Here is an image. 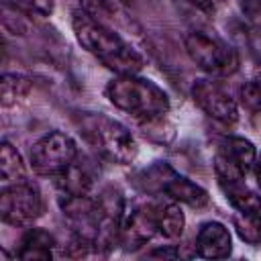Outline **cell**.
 Segmentation results:
<instances>
[{
  "label": "cell",
  "mask_w": 261,
  "mask_h": 261,
  "mask_svg": "<svg viewBox=\"0 0 261 261\" xmlns=\"http://www.w3.org/2000/svg\"><path fill=\"white\" fill-rule=\"evenodd\" d=\"M71 27L77 43L96 59H100L108 69H114L118 75L137 73L143 67L141 53L130 47L122 37H118L112 29L94 18V14H90L88 10H73Z\"/></svg>",
  "instance_id": "cell-1"
},
{
  "label": "cell",
  "mask_w": 261,
  "mask_h": 261,
  "mask_svg": "<svg viewBox=\"0 0 261 261\" xmlns=\"http://www.w3.org/2000/svg\"><path fill=\"white\" fill-rule=\"evenodd\" d=\"M106 96L118 110L141 122H153L169 112L167 94L157 84L137 73H122L108 82Z\"/></svg>",
  "instance_id": "cell-2"
},
{
  "label": "cell",
  "mask_w": 261,
  "mask_h": 261,
  "mask_svg": "<svg viewBox=\"0 0 261 261\" xmlns=\"http://www.w3.org/2000/svg\"><path fill=\"white\" fill-rule=\"evenodd\" d=\"M80 128L88 143L114 163H130L137 157V141L133 133L114 118L104 114H84Z\"/></svg>",
  "instance_id": "cell-3"
},
{
  "label": "cell",
  "mask_w": 261,
  "mask_h": 261,
  "mask_svg": "<svg viewBox=\"0 0 261 261\" xmlns=\"http://www.w3.org/2000/svg\"><path fill=\"white\" fill-rule=\"evenodd\" d=\"M186 51L192 57V61L212 75H230L239 67V55L237 51L220 41L218 37H212L202 31H192L184 39Z\"/></svg>",
  "instance_id": "cell-4"
},
{
  "label": "cell",
  "mask_w": 261,
  "mask_h": 261,
  "mask_svg": "<svg viewBox=\"0 0 261 261\" xmlns=\"http://www.w3.org/2000/svg\"><path fill=\"white\" fill-rule=\"evenodd\" d=\"M75 159H77L75 141L61 130H51L43 135L31 147L29 153V163L33 171L39 175H59Z\"/></svg>",
  "instance_id": "cell-5"
},
{
  "label": "cell",
  "mask_w": 261,
  "mask_h": 261,
  "mask_svg": "<svg viewBox=\"0 0 261 261\" xmlns=\"http://www.w3.org/2000/svg\"><path fill=\"white\" fill-rule=\"evenodd\" d=\"M43 212V200L35 186L27 181L6 184L0 192V216L6 224L22 226L39 218Z\"/></svg>",
  "instance_id": "cell-6"
},
{
  "label": "cell",
  "mask_w": 261,
  "mask_h": 261,
  "mask_svg": "<svg viewBox=\"0 0 261 261\" xmlns=\"http://www.w3.org/2000/svg\"><path fill=\"white\" fill-rule=\"evenodd\" d=\"M194 102L214 120L222 124H234L239 120V106L237 100L218 84L206 77H200L192 86Z\"/></svg>",
  "instance_id": "cell-7"
},
{
  "label": "cell",
  "mask_w": 261,
  "mask_h": 261,
  "mask_svg": "<svg viewBox=\"0 0 261 261\" xmlns=\"http://www.w3.org/2000/svg\"><path fill=\"white\" fill-rule=\"evenodd\" d=\"M157 218H155V204H137L128 212L124 210L122 218V232L120 241L126 249H137L151 241L157 234Z\"/></svg>",
  "instance_id": "cell-8"
},
{
  "label": "cell",
  "mask_w": 261,
  "mask_h": 261,
  "mask_svg": "<svg viewBox=\"0 0 261 261\" xmlns=\"http://www.w3.org/2000/svg\"><path fill=\"white\" fill-rule=\"evenodd\" d=\"M196 251L204 259H224L232 251V239L222 222H204L196 237Z\"/></svg>",
  "instance_id": "cell-9"
},
{
  "label": "cell",
  "mask_w": 261,
  "mask_h": 261,
  "mask_svg": "<svg viewBox=\"0 0 261 261\" xmlns=\"http://www.w3.org/2000/svg\"><path fill=\"white\" fill-rule=\"evenodd\" d=\"M161 192L167 194L171 200L188 204L192 208H202V206L208 204V192L202 186H198L196 181L175 173L173 169L167 173V177L161 186Z\"/></svg>",
  "instance_id": "cell-10"
},
{
  "label": "cell",
  "mask_w": 261,
  "mask_h": 261,
  "mask_svg": "<svg viewBox=\"0 0 261 261\" xmlns=\"http://www.w3.org/2000/svg\"><path fill=\"white\" fill-rule=\"evenodd\" d=\"M53 247H55V239L49 230L29 228L22 237L16 257L22 261H47L53 257Z\"/></svg>",
  "instance_id": "cell-11"
},
{
  "label": "cell",
  "mask_w": 261,
  "mask_h": 261,
  "mask_svg": "<svg viewBox=\"0 0 261 261\" xmlns=\"http://www.w3.org/2000/svg\"><path fill=\"white\" fill-rule=\"evenodd\" d=\"M57 186L61 188L63 194H73V196H86L94 184V175L88 169V165L80 159H75L65 171L57 175Z\"/></svg>",
  "instance_id": "cell-12"
},
{
  "label": "cell",
  "mask_w": 261,
  "mask_h": 261,
  "mask_svg": "<svg viewBox=\"0 0 261 261\" xmlns=\"http://www.w3.org/2000/svg\"><path fill=\"white\" fill-rule=\"evenodd\" d=\"M155 218H157V230L165 239H177L184 232L186 216L175 200L155 202Z\"/></svg>",
  "instance_id": "cell-13"
},
{
  "label": "cell",
  "mask_w": 261,
  "mask_h": 261,
  "mask_svg": "<svg viewBox=\"0 0 261 261\" xmlns=\"http://www.w3.org/2000/svg\"><path fill=\"white\" fill-rule=\"evenodd\" d=\"M0 173L4 184H14L24 179L22 157L8 141H2V147H0Z\"/></svg>",
  "instance_id": "cell-14"
},
{
  "label": "cell",
  "mask_w": 261,
  "mask_h": 261,
  "mask_svg": "<svg viewBox=\"0 0 261 261\" xmlns=\"http://www.w3.org/2000/svg\"><path fill=\"white\" fill-rule=\"evenodd\" d=\"M232 224L237 234L249 243V245H259L261 243V212H247V210H237L232 216Z\"/></svg>",
  "instance_id": "cell-15"
},
{
  "label": "cell",
  "mask_w": 261,
  "mask_h": 261,
  "mask_svg": "<svg viewBox=\"0 0 261 261\" xmlns=\"http://www.w3.org/2000/svg\"><path fill=\"white\" fill-rule=\"evenodd\" d=\"M212 165H214V173H216V177H218V181H220L222 188L232 186V184H239L243 179V175H245V171L237 165V161L228 155V151L224 147L216 151Z\"/></svg>",
  "instance_id": "cell-16"
},
{
  "label": "cell",
  "mask_w": 261,
  "mask_h": 261,
  "mask_svg": "<svg viewBox=\"0 0 261 261\" xmlns=\"http://www.w3.org/2000/svg\"><path fill=\"white\" fill-rule=\"evenodd\" d=\"M224 149L228 151V155L237 161V165H239L245 173H247L251 167H255L257 151H255V145H253L249 139H243V137H228Z\"/></svg>",
  "instance_id": "cell-17"
},
{
  "label": "cell",
  "mask_w": 261,
  "mask_h": 261,
  "mask_svg": "<svg viewBox=\"0 0 261 261\" xmlns=\"http://www.w3.org/2000/svg\"><path fill=\"white\" fill-rule=\"evenodd\" d=\"M228 202L234 206V210H247V212H261V198L253 194L251 190L243 188L241 181L224 188Z\"/></svg>",
  "instance_id": "cell-18"
},
{
  "label": "cell",
  "mask_w": 261,
  "mask_h": 261,
  "mask_svg": "<svg viewBox=\"0 0 261 261\" xmlns=\"http://www.w3.org/2000/svg\"><path fill=\"white\" fill-rule=\"evenodd\" d=\"M29 90H31V82L27 77L16 75V73H4L2 75V104L4 106L16 104V100L27 96Z\"/></svg>",
  "instance_id": "cell-19"
},
{
  "label": "cell",
  "mask_w": 261,
  "mask_h": 261,
  "mask_svg": "<svg viewBox=\"0 0 261 261\" xmlns=\"http://www.w3.org/2000/svg\"><path fill=\"white\" fill-rule=\"evenodd\" d=\"M4 4L31 16H51L55 8L53 0H4Z\"/></svg>",
  "instance_id": "cell-20"
},
{
  "label": "cell",
  "mask_w": 261,
  "mask_h": 261,
  "mask_svg": "<svg viewBox=\"0 0 261 261\" xmlns=\"http://www.w3.org/2000/svg\"><path fill=\"white\" fill-rule=\"evenodd\" d=\"M239 98L243 102V106L251 112H259L261 110V82H245L239 90Z\"/></svg>",
  "instance_id": "cell-21"
},
{
  "label": "cell",
  "mask_w": 261,
  "mask_h": 261,
  "mask_svg": "<svg viewBox=\"0 0 261 261\" xmlns=\"http://www.w3.org/2000/svg\"><path fill=\"white\" fill-rule=\"evenodd\" d=\"M243 10L251 20L261 24V0H245L243 2Z\"/></svg>",
  "instance_id": "cell-22"
},
{
  "label": "cell",
  "mask_w": 261,
  "mask_h": 261,
  "mask_svg": "<svg viewBox=\"0 0 261 261\" xmlns=\"http://www.w3.org/2000/svg\"><path fill=\"white\" fill-rule=\"evenodd\" d=\"M179 2L192 4V6H196V8H210V2H212V0H179Z\"/></svg>",
  "instance_id": "cell-23"
},
{
  "label": "cell",
  "mask_w": 261,
  "mask_h": 261,
  "mask_svg": "<svg viewBox=\"0 0 261 261\" xmlns=\"http://www.w3.org/2000/svg\"><path fill=\"white\" fill-rule=\"evenodd\" d=\"M255 177H257V184L261 186V157L255 161Z\"/></svg>",
  "instance_id": "cell-24"
}]
</instances>
